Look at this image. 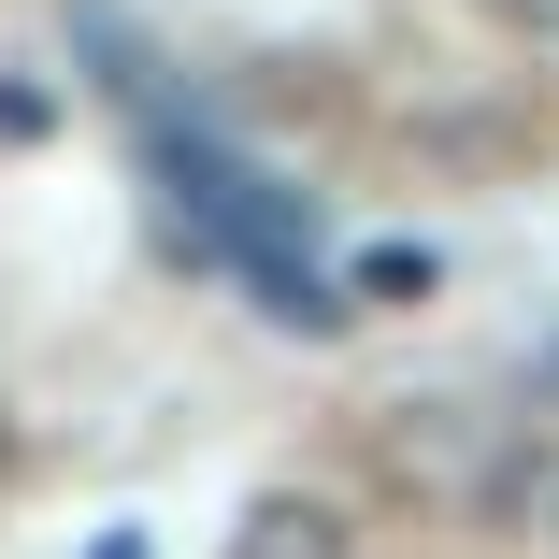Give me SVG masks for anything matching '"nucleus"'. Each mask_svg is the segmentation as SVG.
I'll use <instances>...</instances> for the list:
<instances>
[{
	"label": "nucleus",
	"instance_id": "2",
	"mask_svg": "<svg viewBox=\"0 0 559 559\" xmlns=\"http://www.w3.org/2000/svg\"><path fill=\"white\" fill-rule=\"evenodd\" d=\"M359 287H373V301H402V287H430V259H416V245H373V259H359Z\"/></svg>",
	"mask_w": 559,
	"mask_h": 559
},
{
	"label": "nucleus",
	"instance_id": "3",
	"mask_svg": "<svg viewBox=\"0 0 559 559\" xmlns=\"http://www.w3.org/2000/svg\"><path fill=\"white\" fill-rule=\"evenodd\" d=\"M488 15H502V29H559V0H488Z\"/></svg>",
	"mask_w": 559,
	"mask_h": 559
},
{
	"label": "nucleus",
	"instance_id": "1",
	"mask_svg": "<svg viewBox=\"0 0 559 559\" xmlns=\"http://www.w3.org/2000/svg\"><path fill=\"white\" fill-rule=\"evenodd\" d=\"M230 559H345V516H330V502H301V488H273V502H245Z\"/></svg>",
	"mask_w": 559,
	"mask_h": 559
}]
</instances>
